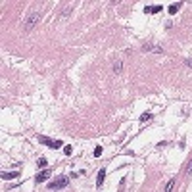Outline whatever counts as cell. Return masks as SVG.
<instances>
[{"instance_id": "1", "label": "cell", "mask_w": 192, "mask_h": 192, "mask_svg": "<svg viewBox=\"0 0 192 192\" xmlns=\"http://www.w3.org/2000/svg\"><path fill=\"white\" fill-rule=\"evenodd\" d=\"M67 185H69V177H58L52 183H48V188L50 190H60V188H65Z\"/></svg>"}, {"instance_id": "2", "label": "cell", "mask_w": 192, "mask_h": 192, "mask_svg": "<svg viewBox=\"0 0 192 192\" xmlns=\"http://www.w3.org/2000/svg\"><path fill=\"white\" fill-rule=\"evenodd\" d=\"M39 21H40V12H33L29 18L25 19V31H31Z\"/></svg>"}, {"instance_id": "3", "label": "cell", "mask_w": 192, "mask_h": 192, "mask_svg": "<svg viewBox=\"0 0 192 192\" xmlns=\"http://www.w3.org/2000/svg\"><path fill=\"white\" fill-rule=\"evenodd\" d=\"M142 52H152V54H163V48H161V46H156V44H152V42H148V44H144V46H142Z\"/></svg>"}, {"instance_id": "4", "label": "cell", "mask_w": 192, "mask_h": 192, "mask_svg": "<svg viewBox=\"0 0 192 192\" xmlns=\"http://www.w3.org/2000/svg\"><path fill=\"white\" fill-rule=\"evenodd\" d=\"M48 177H50V171L44 169V171H40V173L35 175V183L37 185H39V183H44V181H48Z\"/></svg>"}, {"instance_id": "5", "label": "cell", "mask_w": 192, "mask_h": 192, "mask_svg": "<svg viewBox=\"0 0 192 192\" xmlns=\"http://www.w3.org/2000/svg\"><path fill=\"white\" fill-rule=\"evenodd\" d=\"M37 140H39L40 144H44V146H48V148H52V150L56 148V140H52V138H48V137H37Z\"/></svg>"}, {"instance_id": "6", "label": "cell", "mask_w": 192, "mask_h": 192, "mask_svg": "<svg viewBox=\"0 0 192 192\" xmlns=\"http://www.w3.org/2000/svg\"><path fill=\"white\" fill-rule=\"evenodd\" d=\"M15 177H19L18 171H10V173H8V171H2V173H0V179H2V181H12V179H15Z\"/></svg>"}, {"instance_id": "7", "label": "cell", "mask_w": 192, "mask_h": 192, "mask_svg": "<svg viewBox=\"0 0 192 192\" xmlns=\"http://www.w3.org/2000/svg\"><path fill=\"white\" fill-rule=\"evenodd\" d=\"M144 12H146V14H160L161 6H160V4H152V6H146Z\"/></svg>"}, {"instance_id": "8", "label": "cell", "mask_w": 192, "mask_h": 192, "mask_svg": "<svg viewBox=\"0 0 192 192\" xmlns=\"http://www.w3.org/2000/svg\"><path fill=\"white\" fill-rule=\"evenodd\" d=\"M104 179H106V169H100L96 175V186H102L104 185Z\"/></svg>"}, {"instance_id": "9", "label": "cell", "mask_w": 192, "mask_h": 192, "mask_svg": "<svg viewBox=\"0 0 192 192\" xmlns=\"http://www.w3.org/2000/svg\"><path fill=\"white\" fill-rule=\"evenodd\" d=\"M112 71H113V73H121V71H123V62H121V60L113 62V65H112Z\"/></svg>"}, {"instance_id": "10", "label": "cell", "mask_w": 192, "mask_h": 192, "mask_svg": "<svg viewBox=\"0 0 192 192\" xmlns=\"http://www.w3.org/2000/svg\"><path fill=\"white\" fill-rule=\"evenodd\" d=\"M175 183H177V179L173 177V179H171V181L165 185V192H173V186H175Z\"/></svg>"}, {"instance_id": "11", "label": "cell", "mask_w": 192, "mask_h": 192, "mask_svg": "<svg viewBox=\"0 0 192 192\" xmlns=\"http://www.w3.org/2000/svg\"><path fill=\"white\" fill-rule=\"evenodd\" d=\"M179 8H181V2H177V4H171L169 8H167V12H169V14H177V10Z\"/></svg>"}, {"instance_id": "12", "label": "cell", "mask_w": 192, "mask_h": 192, "mask_svg": "<svg viewBox=\"0 0 192 192\" xmlns=\"http://www.w3.org/2000/svg\"><path fill=\"white\" fill-rule=\"evenodd\" d=\"M62 8H64V10H62V15H67V14H71V10H73V6H71V4H69V6L65 4V6H62Z\"/></svg>"}, {"instance_id": "13", "label": "cell", "mask_w": 192, "mask_h": 192, "mask_svg": "<svg viewBox=\"0 0 192 192\" xmlns=\"http://www.w3.org/2000/svg\"><path fill=\"white\" fill-rule=\"evenodd\" d=\"M152 113H142V115H140V121H142V123H146V121H150V119H152Z\"/></svg>"}, {"instance_id": "14", "label": "cell", "mask_w": 192, "mask_h": 192, "mask_svg": "<svg viewBox=\"0 0 192 192\" xmlns=\"http://www.w3.org/2000/svg\"><path fill=\"white\" fill-rule=\"evenodd\" d=\"M185 173H186V175H190V173H192V158L188 160V163H186V167H185Z\"/></svg>"}, {"instance_id": "15", "label": "cell", "mask_w": 192, "mask_h": 192, "mask_svg": "<svg viewBox=\"0 0 192 192\" xmlns=\"http://www.w3.org/2000/svg\"><path fill=\"white\" fill-rule=\"evenodd\" d=\"M37 165H39V167H46V165H48V161L44 160V158H40V160L37 161Z\"/></svg>"}, {"instance_id": "16", "label": "cell", "mask_w": 192, "mask_h": 192, "mask_svg": "<svg viewBox=\"0 0 192 192\" xmlns=\"http://www.w3.org/2000/svg\"><path fill=\"white\" fill-rule=\"evenodd\" d=\"M102 156V146H96L94 148V158H100Z\"/></svg>"}, {"instance_id": "17", "label": "cell", "mask_w": 192, "mask_h": 192, "mask_svg": "<svg viewBox=\"0 0 192 192\" xmlns=\"http://www.w3.org/2000/svg\"><path fill=\"white\" fill-rule=\"evenodd\" d=\"M64 152H65V156H71V154H73V148H71V146H65Z\"/></svg>"}, {"instance_id": "18", "label": "cell", "mask_w": 192, "mask_h": 192, "mask_svg": "<svg viewBox=\"0 0 192 192\" xmlns=\"http://www.w3.org/2000/svg\"><path fill=\"white\" fill-rule=\"evenodd\" d=\"M185 64L188 65V67H192V60H185Z\"/></svg>"}]
</instances>
